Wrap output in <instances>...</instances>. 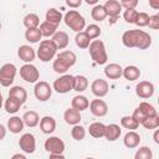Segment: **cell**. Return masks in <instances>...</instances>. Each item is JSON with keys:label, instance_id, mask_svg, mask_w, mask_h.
<instances>
[{"label": "cell", "instance_id": "6da1fadb", "mask_svg": "<svg viewBox=\"0 0 159 159\" xmlns=\"http://www.w3.org/2000/svg\"><path fill=\"white\" fill-rule=\"evenodd\" d=\"M122 42L128 48L147 50L152 45V36L143 30H127L122 35Z\"/></svg>", "mask_w": 159, "mask_h": 159}, {"label": "cell", "instance_id": "7a4b0ae2", "mask_svg": "<svg viewBox=\"0 0 159 159\" xmlns=\"http://www.w3.org/2000/svg\"><path fill=\"white\" fill-rule=\"evenodd\" d=\"M76 61L77 56L73 51H61L52 62V70L56 73H65L70 67H72L76 63Z\"/></svg>", "mask_w": 159, "mask_h": 159}, {"label": "cell", "instance_id": "3957f363", "mask_svg": "<svg viewBox=\"0 0 159 159\" xmlns=\"http://www.w3.org/2000/svg\"><path fill=\"white\" fill-rule=\"evenodd\" d=\"M88 51L91 55V58L97 63V65H104L108 60V55L106 51V46L103 43V41L101 40H93L91 41L89 46H88Z\"/></svg>", "mask_w": 159, "mask_h": 159}, {"label": "cell", "instance_id": "277c9868", "mask_svg": "<svg viewBox=\"0 0 159 159\" xmlns=\"http://www.w3.org/2000/svg\"><path fill=\"white\" fill-rule=\"evenodd\" d=\"M63 21H65L66 26H68L75 32H80V31L84 30V27H86V20L77 10L67 11L63 16Z\"/></svg>", "mask_w": 159, "mask_h": 159}, {"label": "cell", "instance_id": "5b68a950", "mask_svg": "<svg viewBox=\"0 0 159 159\" xmlns=\"http://www.w3.org/2000/svg\"><path fill=\"white\" fill-rule=\"evenodd\" d=\"M56 52H57V47L52 40H42L37 48L36 56L39 57L40 61L48 62L53 60V57L56 56Z\"/></svg>", "mask_w": 159, "mask_h": 159}, {"label": "cell", "instance_id": "8992f818", "mask_svg": "<svg viewBox=\"0 0 159 159\" xmlns=\"http://www.w3.org/2000/svg\"><path fill=\"white\" fill-rule=\"evenodd\" d=\"M16 66L14 63H5L0 67V84L2 87H10L16 76Z\"/></svg>", "mask_w": 159, "mask_h": 159}, {"label": "cell", "instance_id": "52a82bcc", "mask_svg": "<svg viewBox=\"0 0 159 159\" xmlns=\"http://www.w3.org/2000/svg\"><path fill=\"white\" fill-rule=\"evenodd\" d=\"M73 78H75V76H72V75H62L53 81L52 88L57 93H62V94L68 93L70 91L73 89Z\"/></svg>", "mask_w": 159, "mask_h": 159}, {"label": "cell", "instance_id": "ba28073f", "mask_svg": "<svg viewBox=\"0 0 159 159\" xmlns=\"http://www.w3.org/2000/svg\"><path fill=\"white\" fill-rule=\"evenodd\" d=\"M20 77L27 83H36L40 78V72L35 65L25 63L20 67Z\"/></svg>", "mask_w": 159, "mask_h": 159}, {"label": "cell", "instance_id": "9c48e42d", "mask_svg": "<svg viewBox=\"0 0 159 159\" xmlns=\"http://www.w3.org/2000/svg\"><path fill=\"white\" fill-rule=\"evenodd\" d=\"M34 94H35L37 101L46 102L51 98L52 88L46 81H40V82H36V84L34 87Z\"/></svg>", "mask_w": 159, "mask_h": 159}, {"label": "cell", "instance_id": "30bf717a", "mask_svg": "<svg viewBox=\"0 0 159 159\" xmlns=\"http://www.w3.org/2000/svg\"><path fill=\"white\" fill-rule=\"evenodd\" d=\"M20 149L26 154H32L36 149V139L31 133H24L19 139Z\"/></svg>", "mask_w": 159, "mask_h": 159}, {"label": "cell", "instance_id": "8fae6325", "mask_svg": "<svg viewBox=\"0 0 159 159\" xmlns=\"http://www.w3.org/2000/svg\"><path fill=\"white\" fill-rule=\"evenodd\" d=\"M45 150L48 152L50 154L55 153H63L65 150V142L60 137H50L45 140Z\"/></svg>", "mask_w": 159, "mask_h": 159}, {"label": "cell", "instance_id": "7c38bea8", "mask_svg": "<svg viewBox=\"0 0 159 159\" xmlns=\"http://www.w3.org/2000/svg\"><path fill=\"white\" fill-rule=\"evenodd\" d=\"M154 84L149 81H140L137 86H135V93L139 98L143 99H148L154 94Z\"/></svg>", "mask_w": 159, "mask_h": 159}, {"label": "cell", "instance_id": "4fadbf2b", "mask_svg": "<svg viewBox=\"0 0 159 159\" xmlns=\"http://www.w3.org/2000/svg\"><path fill=\"white\" fill-rule=\"evenodd\" d=\"M91 91L96 97L102 98L108 94V91H109L108 82L103 78H96L91 84Z\"/></svg>", "mask_w": 159, "mask_h": 159}, {"label": "cell", "instance_id": "5bb4252c", "mask_svg": "<svg viewBox=\"0 0 159 159\" xmlns=\"http://www.w3.org/2000/svg\"><path fill=\"white\" fill-rule=\"evenodd\" d=\"M88 107H89L91 113L93 116H96V117H104L108 113V106H107V103L103 99L98 98V97L96 99H92L89 102V106Z\"/></svg>", "mask_w": 159, "mask_h": 159}, {"label": "cell", "instance_id": "9a60e30c", "mask_svg": "<svg viewBox=\"0 0 159 159\" xmlns=\"http://www.w3.org/2000/svg\"><path fill=\"white\" fill-rule=\"evenodd\" d=\"M17 56L25 63H31L35 60V57H36V52H35V50L31 46H29V45H21L17 48Z\"/></svg>", "mask_w": 159, "mask_h": 159}, {"label": "cell", "instance_id": "2e32d148", "mask_svg": "<svg viewBox=\"0 0 159 159\" xmlns=\"http://www.w3.org/2000/svg\"><path fill=\"white\" fill-rule=\"evenodd\" d=\"M103 6L107 11V16H109L112 19H117L122 11V5L117 0H107Z\"/></svg>", "mask_w": 159, "mask_h": 159}, {"label": "cell", "instance_id": "e0dca14e", "mask_svg": "<svg viewBox=\"0 0 159 159\" xmlns=\"http://www.w3.org/2000/svg\"><path fill=\"white\" fill-rule=\"evenodd\" d=\"M123 68L118 63H109L104 67V75L109 80H119L122 77Z\"/></svg>", "mask_w": 159, "mask_h": 159}, {"label": "cell", "instance_id": "ac0fdd59", "mask_svg": "<svg viewBox=\"0 0 159 159\" xmlns=\"http://www.w3.org/2000/svg\"><path fill=\"white\" fill-rule=\"evenodd\" d=\"M140 143V135L135 132V130H129L124 138H123V144L124 147H127L128 149H134L139 145Z\"/></svg>", "mask_w": 159, "mask_h": 159}, {"label": "cell", "instance_id": "d6986e66", "mask_svg": "<svg viewBox=\"0 0 159 159\" xmlns=\"http://www.w3.org/2000/svg\"><path fill=\"white\" fill-rule=\"evenodd\" d=\"M51 40L55 42L57 50L66 48L68 46V42H70V37H68L67 32H65V31H56Z\"/></svg>", "mask_w": 159, "mask_h": 159}, {"label": "cell", "instance_id": "ffe728a7", "mask_svg": "<svg viewBox=\"0 0 159 159\" xmlns=\"http://www.w3.org/2000/svg\"><path fill=\"white\" fill-rule=\"evenodd\" d=\"M63 119H65V122H66L67 124H70V125L78 124V123L81 122V119H82L81 112L71 107V108H68V109L65 111V113H63Z\"/></svg>", "mask_w": 159, "mask_h": 159}, {"label": "cell", "instance_id": "44dd1931", "mask_svg": "<svg viewBox=\"0 0 159 159\" xmlns=\"http://www.w3.org/2000/svg\"><path fill=\"white\" fill-rule=\"evenodd\" d=\"M40 128L42 130V133L45 134H51L55 132L56 129V120L53 117L51 116H45L40 119Z\"/></svg>", "mask_w": 159, "mask_h": 159}, {"label": "cell", "instance_id": "7402d4cb", "mask_svg": "<svg viewBox=\"0 0 159 159\" xmlns=\"http://www.w3.org/2000/svg\"><path fill=\"white\" fill-rule=\"evenodd\" d=\"M122 134V129L118 124H108L106 125V130H104V138L108 142H116Z\"/></svg>", "mask_w": 159, "mask_h": 159}, {"label": "cell", "instance_id": "603a6c76", "mask_svg": "<svg viewBox=\"0 0 159 159\" xmlns=\"http://www.w3.org/2000/svg\"><path fill=\"white\" fill-rule=\"evenodd\" d=\"M71 106H72V108H75V109H77V111H80V112H82V111H86V109L88 108L89 101H88V98H87L86 96L77 94V96H75V97L72 98Z\"/></svg>", "mask_w": 159, "mask_h": 159}, {"label": "cell", "instance_id": "cb8c5ba5", "mask_svg": "<svg viewBox=\"0 0 159 159\" xmlns=\"http://www.w3.org/2000/svg\"><path fill=\"white\" fill-rule=\"evenodd\" d=\"M24 127H25L24 120H22V118H20V117L14 116V117H11V118L7 120V129H9L11 133H14V134H17V133L22 132Z\"/></svg>", "mask_w": 159, "mask_h": 159}, {"label": "cell", "instance_id": "d4e9b609", "mask_svg": "<svg viewBox=\"0 0 159 159\" xmlns=\"http://www.w3.org/2000/svg\"><path fill=\"white\" fill-rule=\"evenodd\" d=\"M22 120H24V124L25 125H27L30 128H34V127H36L40 123V117H39L37 112H35V111H27V112L24 113Z\"/></svg>", "mask_w": 159, "mask_h": 159}, {"label": "cell", "instance_id": "484cf974", "mask_svg": "<svg viewBox=\"0 0 159 159\" xmlns=\"http://www.w3.org/2000/svg\"><path fill=\"white\" fill-rule=\"evenodd\" d=\"M104 130H106V124L101 122H93L88 127V133L93 138H102L104 137Z\"/></svg>", "mask_w": 159, "mask_h": 159}, {"label": "cell", "instance_id": "4316f807", "mask_svg": "<svg viewBox=\"0 0 159 159\" xmlns=\"http://www.w3.org/2000/svg\"><path fill=\"white\" fill-rule=\"evenodd\" d=\"M45 17H46V21H48V22H51V24H55V25H57V26H58V24L63 20V16H62L61 11H58V10L55 9V7H50V9L46 11Z\"/></svg>", "mask_w": 159, "mask_h": 159}, {"label": "cell", "instance_id": "83f0119b", "mask_svg": "<svg viewBox=\"0 0 159 159\" xmlns=\"http://www.w3.org/2000/svg\"><path fill=\"white\" fill-rule=\"evenodd\" d=\"M9 96H11V97H15L16 99H19L22 104L26 102V99H27V92H26V89L24 88V87H21V86H12L11 88H10V91H9Z\"/></svg>", "mask_w": 159, "mask_h": 159}, {"label": "cell", "instance_id": "f1b7e54d", "mask_svg": "<svg viewBox=\"0 0 159 159\" xmlns=\"http://www.w3.org/2000/svg\"><path fill=\"white\" fill-rule=\"evenodd\" d=\"M21 106H22V103H21L19 99H16L15 97H11V96H9L7 99H6L5 103H4L5 111H6L7 113H10V114L16 113V112L21 108Z\"/></svg>", "mask_w": 159, "mask_h": 159}, {"label": "cell", "instance_id": "f546056e", "mask_svg": "<svg viewBox=\"0 0 159 159\" xmlns=\"http://www.w3.org/2000/svg\"><path fill=\"white\" fill-rule=\"evenodd\" d=\"M39 29L41 31L42 37H52L53 34L57 31V25L51 24L48 21H43V22H41L39 25Z\"/></svg>", "mask_w": 159, "mask_h": 159}, {"label": "cell", "instance_id": "4dcf8cb0", "mask_svg": "<svg viewBox=\"0 0 159 159\" xmlns=\"http://www.w3.org/2000/svg\"><path fill=\"white\" fill-rule=\"evenodd\" d=\"M122 76L127 81H137L140 77V70L137 66H127L125 68H123Z\"/></svg>", "mask_w": 159, "mask_h": 159}, {"label": "cell", "instance_id": "1f68e13d", "mask_svg": "<svg viewBox=\"0 0 159 159\" xmlns=\"http://www.w3.org/2000/svg\"><path fill=\"white\" fill-rule=\"evenodd\" d=\"M87 87H88V80H87L86 76H83V75L75 76V78H73V91L81 93V92L86 91Z\"/></svg>", "mask_w": 159, "mask_h": 159}, {"label": "cell", "instance_id": "d6a6232c", "mask_svg": "<svg viewBox=\"0 0 159 159\" xmlns=\"http://www.w3.org/2000/svg\"><path fill=\"white\" fill-rule=\"evenodd\" d=\"M91 16L94 21L101 22L107 17V11L103 5H94L93 9L91 10Z\"/></svg>", "mask_w": 159, "mask_h": 159}, {"label": "cell", "instance_id": "836d02e7", "mask_svg": "<svg viewBox=\"0 0 159 159\" xmlns=\"http://www.w3.org/2000/svg\"><path fill=\"white\" fill-rule=\"evenodd\" d=\"M75 42H76L77 47L84 50V48H88V46L91 43V39L87 36V34L84 31H80L75 36Z\"/></svg>", "mask_w": 159, "mask_h": 159}, {"label": "cell", "instance_id": "e575fe53", "mask_svg": "<svg viewBox=\"0 0 159 159\" xmlns=\"http://www.w3.org/2000/svg\"><path fill=\"white\" fill-rule=\"evenodd\" d=\"M42 35H41V31L39 27H34V29H27L25 31V39L26 41L31 42V43H36L41 40Z\"/></svg>", "mask_w": 159, "mask_h": 159}, {"label": "cell", "instance_id": "d590c367", "mask_svg": "<svg viewBox=\"0 0 159 159\" xmlns=\"http://www.w3.org/2000/svg\"><path fill=\"white\" fill-rule=\"evenodd\" d=\"M22 22H24V26H25L26 29L39 27V25H40V17H39L36 14L30 12V14H27V15L24 17Z\"/></svg>", "mask_w": 159, "mask_h": 159}, {"label": "cell", "instance_id": "8d00e7d4", "mask_svg": "<svg viewBox=\"0 0 159 159\" xmlns=\"http://www.w3.org/2000/svg\"><path fill=\"white\" fill-rule=\"evenodd\" d=\"M71 137L75 139V140H83L84 137H86V128L83 125H81L80 123L78 124H75L73 128L71 129Z\"/></svg>", "mask_w": 159, "mask_h": 159}, {"label": "cell", "instance_id": "74e56055", "mask_svg": "<svg viewBox=\"0 0 159 159\" xmlns=\"http://www.w3.org/2000/svg\"><path fill=\"white\" fill-rule=\"evenodd\" d=\"M138 108L143 112V114H144L147 118L154 117V116L158 114V112H157V109L154 108V106H152V104L148 103V102H140L139 106H138Z\"/></svg>", "mask_w": 159, "mask_h": 159}, {"label": "cell", "instance_id": "f35d334b", "mask_svg": "<svg viewBox=\"0 0 159 159\" xmlns=\"http://www.w3.org/2000/svg\"><path fill=\"white\" fill-rule=\"evenodd\" d=\"M120 125L123 128L128 129V130H135L139 127V124L134 120V118L132 116H124V117H122L120 118Z\"/></svg>", "mask_w": 159, "mask_h": 159}, {"label": "cell", "instance_id": "ab89813d", "mask_svg": "<svg viewBox=\"0 0 159 159\" xmlns=\"http://www.w3.org/2000/svg\"><path fill=\"white\" fill-rule=\"evenodd\" d=\"M84 32L87 34V36H88L91 40H94V39H97V37L101 36V32H102V31H101V27H99L98 25L91 24V25H88V26L86 27Z\"/></svg>", "mask_w": 159, "mask_h": 159}, {"label": "cell", "instance_id": "60d3db41", "mask_svg": "<svg viewBox=\"0 0 159 159\" xmlns=\"http://www.w3.org/2000/svg\"><path fill=\"white\" fill-rule=\"evenodd\" d=\"M142 125H143L145 129H157V128L159 127V116L157 114V116H154V117L147 118V119L142 123Z\"/></svg>", "mask_w": 159, "mask_h": 159}, {"label": "cell", "instance_id": "b9f144b4", "mask_svg": "<svg viewBox=\"0 0 159 159\" xmlns=\"http://www.w3.org/2000/svg\"><path fill=\"white\" fill-rule=\"evenodd\" d=\"M152 157H153V153L149 149V147H140L134 155L135 159H152Z\"/></svg>", "mask_w": 159, "mask_h": 159}, {"label": "cell", "instance_id": "7bdbcfd3", "mask_svg": "<svg viewBox=\"0 0 159 159\" xmlns=\"http://www.w3.org/2000/svg\"><path fill=\"white\" fill-rule=\"evenodd\" d=\"M137 14L138 11L135 10V7H129V9H125L124 12H123V17L125 20V22L128 24H134V20L137 17Z\"/></svg>", "mask_w": 159, "mask_h": 159}, {"label": "cell", "instance_id": "ee69618b", "mask_svg": "<svg viewBox=\"0 0 159 159\" xmlns=\"http://www.w3.org/2000/svg\"><path fill=\"white\" fill-rule=\"evenodd\" d=\"M148 21H149V15L147 12H138L137 17L134 20V24L138 27H144V26L148 25Z\"/></svg>", "mask_w": 159, "mask_h": 159}, {"label": "cell", "instance_id": "f6af8a7d", "mask_svg": "<svg viewBox=\"0 0 159 159\" xmlns=\"http://www.w3.org/2000/svg\"><path fill=\"white\" fill-rule=\"evenodd\" d=\"M147 26H149L152 30H158L159 29V15L155 14V15L149 16V21Z\"/></svg>", "mask_w": 159, "mask_h": 159}, {"label": "cell", "instance_id": "bcb514c9", "mask_svg": "<svg viewBox=\"0 0 159 159\" xmlns=\"http://www.w3.org/2000/svg\"><path fill=\"white\" fill-rule=\"evenodd\" d=\"M132 117L134 118V120H135V122H137L138 124H142V123H143V122H144V120L147 119V117H145V116L143 114V112H142V111H140V109H139L138 107H137V108L134 109V112H133Z\"/></svg>", "mask_w": 159, "mask_h": 159}, {"label": "cell", "instance_id": "7dc6e473", "mask_svg": "<svg viewBox=\"0 0 159 159\" xmlns=\"http://www.w3.org/2000/svg\"><path fill=\"white\" fill-rule=\"evenodd\" d=\"M139 0H120V5L122 7L129 9V7H135L138 5Z\"/></svg>", "mask_w": 159, "mask_h": 159}, {"label": "cell", "instance_id": "c3c4849f", "mask_svg": "<svg viewBox=\"0 0 159 159\" xmlns=\"http://www.w3.org/2000/svg\"><path fill=\"white\" fill-rule=\"evenodd\" d=\"M82 1L83 0H66V5L70 6L71 9H77L82 5Z\"/></svg>", "mask_w": 159, "mask_h": 159}, {"label": "cell", "instance_id": "681fc988", "mask_svg": "<svg viewBox=\"0 0 159 159\" xmlns=\"http://www.w3.org/2000/svg\"><path fill=\"white\" fill-rule=\"evenodd\" d=\"M149 6L154 10H159V0H149Z\"/></svg>", "mask_w": 159, "mask_h": 159}, {"label": "cell", "instance_id": "f907efd6", "mask_svg": "<svg viewBox=\"0 0 159 159\" xmlns=\"http://www.w3.org/2000/svg\"><path fill=\"white\" fill-rule=\"evenodd\" d=\"M5 135H6V128H5V125L0 124V140H2L5 138Z\"/></svg>", "mask_w": 159, "mask_h": 159}, {"label": "cell", "instance_id": "816d5d0a", "mask_svg": "<svg viewBox=\"0 0 159 159\" xmlns=\"http://www.w3.org/2000/svg\"><path fill=\"white\" fill-rule=\"evenodd\" d=\"M153 139H154V143H155V144H159V130H158V129L154 132Z\"/></svg>", "mask_w": 159, "mask_h": 159}, {"label": "cell", "instance_id": "f5cc1de1", "mask_svg": "<svg viewBox=\"0 0 159 159\" xmlns=\"http://www.w3.org/2000/svg\"><path fill=\"white\" fill-rule=\"evenodd\" d=\"M12 159H26V155H24V154H14L12 155Z\"/></svg>", "mask_w": 159, "mask_h": 159}, {"label": "cell", "instance_id": "db71d44e", "mask_svg": "<svg viewBox=\"0 0 159 159\" xmlns=\"http://www.w3.org/2000/svg\"><path fill=\"white\" fill-rule=\"evenodd\" d=\"M88 5H97V2L99 1V0H84Z\"/></svg>", "mask_w": 159, "mask_h": 159}, {"label": "cell", "instance_id": "11a10c76", "mask_svg": "<svg viewBox=\"0 0 159 159\" xmlns=\"http://www.w3.org/2000/svg\"><path fill=\"white\" fill-rule=\"evenodd\" d=\"M2 104H4V98H2V94L0 93V109H1V107H2Z\"/></svg>", "mask_w": 159, "mask_h": 159}, {"label": "cell", "instance_id": "9f6ffc18", "mask_svg": "<svg viewBox=\"0 0 159 159\" xmlns=\"http://www.w3.org/2000/svg\"><path fill=\"white\" fill-rule=\"evenodd\" d=\"M0 30H1V22H0Z\"/></svg>", "mask_w": 159, "mask_h": 159}]
</instances>
